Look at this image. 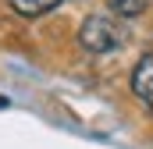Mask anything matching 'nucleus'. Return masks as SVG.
I'll return each instance as SVG.
<instances>
[{
    "instance_id": "7ed1b4c3",
    "label": "nucleus",
    "mask_w": 153,
    "mask_h": 149,
    "mask_svg": "<svg viewBox=\"0 0 153 149\" xmlns=\"http://www.w3.org/2000/svg\"><path fill=\"white\" fill-rule=\"evenodd\" d=\"M64 0H11V7L18 11V14H25V18H36V14H46V11H53V7H61Z\"/></svg>"
},
{
    "instance_id": "20e7f679",
    "label": "nucleus",
    "mask_w": 153,
    "mask_h": 149,
    "mask_svg": "<svg viewBox=\"0 0 153 149\" xmlns=\"http://www.w3.org/2000/svg\"><path fill=\"white\" fill-rule=\"evenodd\" d=\"M150 4L153 0H111V11H114L117 18H139Z\"/></svg>"
},
{
    "instance_id": "f03ea898",
    "label": "nucleus",
    "mask_w": 153,
    "mask_h": 149,
    "mask_svg": "<svg viewBox=\"0 0 153 149\" xmlns=\"http://www.w3.org/2000/svg\"><path fill=\"white\" fill-rule=\"evenodd\" d=\"M132 92L153 110V53H143L132 71Z\"/></svg>"
},
{
    "instance_id": "f257e3e1",
    "label": "nucleus",
    "mask_w": 153,
    "mask_h": 149,
    "mask_svg": "<svg viewBox=\"0 0 153 149\" xmlns=\"http://www.w3.org/2000/svg\"><path fill=\"white\" fill-rule=\"evenodd\" d=\"M78 43L85 53H114L125 43V25H117L111 14H89L78 29Z\"/></svg>"
}]
</instances>
